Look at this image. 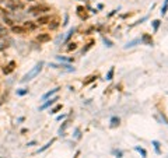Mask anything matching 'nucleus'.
Listing matches in <instances>:
<instances>
[{
	"instance_id": "20e7f679",
	"label": "nucleus",
	"mask_w": 168,
	"mask_h": 158,
	"mask_svg": "<svg viewBox=\"0 0 168 158\" xmlns=\"http://www.w3.org/2000/svg\"><path fill=\"white\" fill-rule=\"evenodd\" d=\"M56 101H57V97H55V98H50V101H48L46 104H43V105L41 106V109H46L48 106H50V105H52V104H55V102H56Z\"/></svg>"
},
{
	"instance_id": "f8f14e48",
	"label": "nucleus",
	"mask_w": 168,
	"mask_h": 158,
	"mask_svg": "<svg viewBox=\"0 0 168 158\" xmlns=\"http://www.w3.org/2000/svg\"><path fill=\"white\" fill-rule=\"evenodd\" d=\"M112 76H114V69H111V70L108 71V74H107V80H112Z\"/></svg>"
},
{
	"instance_id": "4468645a",
	"label": "nucleus",
	"mask_w": 168,
	"mask_h": 158,
	"mask_svg": "<svg viewBox=\"0 0 168 158\" xmlns=\"http://www.w3.org/2000/svg\"><path fill=\"white\" fill-rule=\"evenodd\" d=\"M24 28H25V29H27V28H28V29H34V28H35V25H34V24H29V22H28V24H24Z\"/></svg>"
},
{
	"instance_id": "5701e85b",
	"label": "nucleus",
	"mask_w": 168,
	"mask_h": 158,
	"mask_svg": "<svg viewBox=\"0 0 168 158\" xmlns=\"http://www.w3.org/2000/svg\"><path fill=\"white\" fill-rule=\"evenodd\" d=\"M29 1H34V0H29Z\"/></svg>"
},
{
	"instance_id": "39448f33",
	"label": "nucleus",
	"mask_w": 168,
	"mask_h": 158,
	"mask_svg": "<svg viewBox=\"0 0 168 158\" xmlns=\"http://www.w3.org/2000/svg\"><path fill=\"white\" fill-rule=\"evenodd\" d=\"M13 69H14V62H11V63L8 64L7 67H4L3 71H4L6 74H8V73H11V71H13Z\"/></svg>"
},
{
	"instance_id": "f3484780",
	"label": "nucleus",
	"mask_w": 168,
	"mask_h": 158,
	"mask_svg": "<svg viewBox=\"0 0 168 158\" xmlns=\"http://www.w3.org/2000/svg\"><path fill=\"white\" fill-rule=\"evenodd\" d=\"M153 144H154V147H156V151L160 153V144H158V141H153Z\"/></svg>"
},
{
	"instance_id": "2eb2a0df",
	"label": "nucleus",
	"mask_w": 168,
	"mask_h": 158,
	"mask_svg": "<svg viewBox=\"0 0 168 158\" xmlns=\"http://www.w3.org/2000/svg\"><path fill=\"white\" fill-rule=\"evenodd\" d=\"M59 109H62V105H57V106H55V108L52 109V111H50V113H56L57 111H59Z\"/></svg>"
},
{
	"instance_id": "aec40b11",
	"label": "nucleus",
	"mask_w": 168,
	"mask_h": 158,
	"mask_svg": "<svg viewBox=\"0 0 168 158\" xmlns=\"http://www.w3.org/2000/svg\"><path fill=\"white\" fill-rule=\"evenodd\" d=\"M57 25H59V21H57V20H53V24L50 25V28H56Z\"/></svg>"
},
{
	"instance_id": "423d86ee",
	"label": "nucleus",
	"mask_w": 168,
	"mask_h": 158,
	"mask_svg": "<svg viewBox=\"0 0 168 158\" xmlns=\"http://www.w3.org/2000/svg\"><path fill=\"white\" fill-rule=\"evenodd\" d=\"M41 10H46V7H43V6H36V7L29 8V11H31V13H34V14H36V13H38V11H41Z\"/></svg>"
},
{
	"instance_id": "4be33fe9",
	"label": "nucleus",
	"mask_w": 168,
	"mask_h": 158,
	"mask_svg": "<svg viewBox=\"0 0 168 158\" xmlns=\"http://www.w3.org/2000/svg\"><path fill=\"white\" fill-rule=\"evenodd\" d=\"M105 41V43H107V46H112V42L111 41H108V39H104Z\"/></svg>"
},
{
	"instance_id": "a211bd4d",
	"label": "nucleus",
	"mask_w": 168,
	"mask_h": 158,
	"mask_svg": "<svg viewBox=\"0 0 168 158\" xmlns=\"http://www.w3.org/2000/svg\"><path fill=\"white\" fill-rule=\"evenodd\" d=\"M76 48H77V45H76V43L73 42V43H70V46H69V48H67V50H74Z\"/></svg>"
},
{
	"instance_id": "6e6552de",
	"label": "nucleus",
	"mask_w": 168,
	"mask_h": 158,
	"mask_svg": "<svg viewBox=\"0 0 168 158\" xmlns=\"http://www.w3.org/2000/svg\"><path fill=\"white\" fill-rule=\"evenodd\" d=\"M57 90H59V88H55V90H52V91L46 92V94H45V95L42 97V99H46V98H49V97H52L53 94H56V92H57Z\"/></svg>"
},
{
	"instance_id": "7ed1b4c3",
	"label": "nucleus",
	"mask_w": 168,
	"mask_h": 158,
	"mask_svg": "<svg viewBox=\"0 0 168 158\" xmlns=\"http://www.w3.org/2000/svg\"><path fill=\"white\" fill-rule=\"evenodd\" d=\"M142 41H143L144 43H147V45H153V39H151L150 35H147V34H144V35L142 36Z\"/></svg>"
},
{
	"instance_id": "1a4fd4ad",
	"label": "nucleus",
	"mask_w": 168,
	"mask_h": 158,
	"mask_svg": "<svg viewBox=\"0 0 168 158\" xmlns=\"http://www.w3.org/2000/svg\"><path fill=\"white\" fill-rule=\"evenodd\" d=\"M13 32H15V34H22V32H25V28L24 27H13Z\"/></svg>"
},
{
	"instance_id": "9d476101",
	"label": "nucleus",
	"mask_w": 168,
	"mask_h": 158,
	"mask_svg": "<svg viewBox=\"0 0 168 158\" xmlns=\"http://www.w3.org/2000/svg\"><path fill=\"white\" fill-rule=\"evenodd\" d=\"M118 125H119V118H112V120H111V126L115 127V126H118Z\"/></svg>"
},
{
	"instance_id": "412c9836",
	"label": "nucleus",
	"mask_w": 168,
	"mask_h": 158,
	"mask_svg": "<svg viewBox=\"0 0 168 158\" xmlns=\"http://www.w3.org/2000/svg\"><path fill=\"white\" fill-rule=\"evenodd\" d=\"M153 25H154V29H157V28H158V25H160V21H158V20L153 21Z\"/></svg>"
},
{
	"instance_id": "f03ea898",
	"label": "nucleus",
	"mask_w": 168,
	"mask_h": 158,
	"mask_svg": "<svg viewBox=\"0 0 168 158\" xmlns=\"http://www.w3.org/2000/svg\"><path fill=\"white\" fill-rule=\"evenodd\" d=\"M49 39H50L49 34H39V35L36 36V41H38V42H48Z\"/></svg>"
},
{
	"instance_id": "f257e3e1",
	"label": "nucleus",
	"mask_w": 168,
	"mask_h": 158,
	"mask_svg": "<svg viewBox=\"0 0 168 158\" xmlns=\"http://www.w3.org/2000/svg\"><path fill=\"white\" fill-rule=\"evenodd\" d=\"M42 66H43V62H39V63L36 64L35 67H32L31 70L28 71V73L25 74L24 77L21 78V83H27V81H29V80H32V78L35 77L36 74L39 73L41 70H42Z\"/></svg>"
},
{
	"instance_id": "dca6fc26",
	"label": "nucleus",
	"mask_w": 168,
	"mask_h": 158,
	"mask_svg": "<svg viewBox=\"0 0 168 158\" xmlns=\"http://www.w3.org/2000/svg\"><path fill=\"white\" fill-rule=\"evenodd\" d=\"M53 141H55V140H50L49 143L46 144V146H43V147H42V148H41V150H39V153H41V151H43V150H46V148L49 147V146H50V144H52V143H53Z\"/></svg>"
},
{
	"instance_id": "6ab92c4d",
	"label": "nucleus",
	"mask_w": 168,
	"mask_h": 158,
	"mask_svg": "<svg viewBox=\"0 0 168 158\" xmlns=\"http://www.w3.org/2000/svg\"><path fill=\"white\" fill-rule=\"evenodd\" d=\"M136 150H137V151H140V153H142V155H143V157H146V155H147V153H146V151L143 150V148H140V147H136Z\"/></svg>"
},
{
	"instance_id": "0eeeda50",
	"label": "nucleus",
	"mask_w": 168,
	"mask_h": 158,
	"mask_svg": "<svg viewBox=\"0 0 168 158\" xmlns=\"http://www.w3.org/2000/svg\"><path fill=\"white\" fill-rule=\"evenodd\" d=\"M49 21H50L49 15H45V17H39V18H38V22H39V24H46V22H49Z\"/></svg>"
},
{
	"instance_id": "393cba45",
	"label": "nucleus",
	"mask_w": 168,
	"mask_h": 158,
	"mask_svg": "<svg viewBox=\"0 0 168 158\" xmlns=\"http://www.w3.org/2000/svg\"><path fill=\"white\" fill-rule=\"evenodd\" d=\"M0 11H3V10H1V8H0Z\"/></svg>"
},
{
	"instance_id": "9b49d317",
	"label": "nucleus",
	"mask_w": 168,
	"mask_h": 158,
	"mask_svg": "<svg viewBox=\"0 0 168 158\" xmlns=\"http://www.w3.org/2000/svg\"><path fill=\"white\" fill-rule=\"evenodd\" d=\"M137 42H139V39H136V41H132V42H129L128 45L125 46V48H132V46H135V45H136Z\"/></svg>"
},
{
	"instance_id": "ddd939ff",
	"label": "nucleus",
	"mask_w": 168,
	"mask_h": 158,
	"mask_svg": "<svg viewBox=\"0 0 168 158\" xmlns=\"http://www.w3.org/2000/svg\"><path fill=\"white\" fill-rule=\"evenodd\" d=\"M167 8H168V0H165V4H164V7H163V11H161V13H163V15L167 13Z\"/></svg>"
},
{
	"instance_id": "b1692460",
	"label": "nucleus",
	"mask_w": 168,
	"mask_h": 158,
	"mask_svg": "<svg viewBox=\"0 0 168 158\" xmlns=\"http://www.w3.org/2000/svg\"><path fill=\"white\" fill-rule=\"evenodd\" d=\"M0 1H4V0H0Z\"/></svg>"
}]
</instances>
